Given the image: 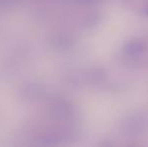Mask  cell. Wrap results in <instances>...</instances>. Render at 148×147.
<instances>
[{
    "label": "cell",
    "mask_w": 148,
    "mask_h": 147,
    "mask_svg": "<svg viewBox=\"0 0 148 147\" xmlns=\"http://www.w3.org/2000/svg\"><path fill=\"white\" fill-rule=\"evenodd\" d=\"M148 129V118L143 114H132L123 120L121 132L127 137H138Z\"/></svg>",
    "instance_id": "cell-1"
},
{
    "label": "cell",
    "mask_w": 148,
    "mask_h": 147,
    "mask_svg": "<svg viewBox=\"0 0 148 147\" xmlns=\"http://www.w3.org/2000/svg\"><path fill=\"white\" fill-rule=\"evenodd\" d=\"M145 45L139 39H132V40L128 41L124 44L123 46V53L126 57H131V59H135V57H139L142 55L144 53Z\"/></svg>",
    "instance_id": "cell-2"
},
{
    "label": "cell",
    "mask_w": 148,
    "mask_h": 147,
    "mask_svg": "<svg viewBox=\"0 0 148 147\" xmlns=\"http://www.w3.org/2000/svg\"><path fill=\"white\" fill-rule=\"evenodd\" d=\"M97 147H114V145L110 141H108V140H104V141L100 142Z\"/></svg>",
    "instance_id": "cell-3"
},
{
    "label": "cell",
    "mask_w": 148,
    "mask_h": 147,
    "mask_svg": "<svg viewBox=\"0 0 148 147\" xmlns=\"http://www.w3.org/2000/svg\"><path fill=\"white\" fill-rule=\"evenodd\" d=\"M78 1L82 2V3H87V4H91V3H97L99 1H102V0H78Z\"/></svg>",
    "instance_id": "cell-4"
},
{
    "label": "cell",
    "mask_w": 148,
    "mask_h": 147,
    "mask_svg": "<svg viewBox=\"0 0 148 147\" xmlns=\"http://www.w3.org/2000/svg\"><path fill=\"white\" fill-rule=\"evenodd\" d=\"M143 13L148 16V7H145L144 9H143Z\"/></svg>",
    "instance_id": "cell-5"
}]
</instances>
